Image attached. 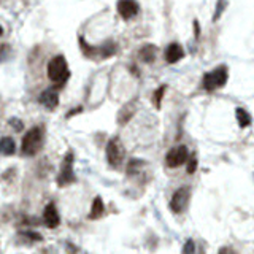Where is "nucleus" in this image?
I'll return each instance as SVG.
<instances>
[{"mask_svg": "<svg viewBox=\"0 0 254 254\" xmlns=\"http://www.w3.org/2000/svg\"><path fill=\"white\" fill-rule=\"evenodd\" d=\"M103 211H105V205L102 197H96L94 202H92V208L89 211V219H99L103 215Z\"/></svg>", "mask_w": 254, "mask_h": 254, "instance_id": "obj_14", "label": "nucleus"}, {"mask_svg": "<svg viewBox=\"0 0 254 254\" xmlns=\"http://www.w3.org/2000/svg\"><path fill=\"white\" fill-rule=\"evenodd\" d=\"M183 254H196V243L194 240H186L183 246Z\"/></svg>", "mask_w": 254, "mask_h": 254, "instance_id": "obj_20", "label": "nucleus"}, {"mask_svg": "<svg viewBox=\"0 0 254 254\" xmlns=\"http://www.w3.org/2000/svg\"><path fill=\"white\" fill-rule=\"evenodd\" d=\"M43 223L50 227V229H56L61 223V218H59V211L56 208L54 203H48L45 206L43 211Z\"/></svg>", "mask_w": 254, "mask_h": 254, "instance_id": "obj_10", "label": "nucleus"}, {"mask_svg": "<svg viewBox=\"0 0 254 254\" xmlns=\"http://www.w3.org/2000/svg\"><path fill=\"white\" fill-rule=\"evenodd\" d=\"M189 197H191L189 188H179L172 196V200H170V208H172V211H175V213L184 211L186 206H188V203H189Z\"/></svg>", "mask_w": 254, "mask_h": 254, "instance_id": "obj_7", "label": "nucleus"}, {"mask_svg": "<svg viewBox=\"0 0 254 254\" xmlns=\"http://www.w3.org/2000/svg\"><path fill=\"white\" fill-rule=\"evenodd\" d=\"M43 129L42 127H32L30 130H27V133L23 138V145H21V151L24 156H35L37 152L42 150L43 146Z\"/></svg>", "mask_w": 254, "mask_h": 254, "instance_id": "obj_2", "label": "nucleus"}, {"mask_svg": "<svg viewBox=\"0 0 254 254\" xmlns=\"http://www.w3.org/2000/svg\"><path fill=\"white\" fill-rule=\"evenodd\" d=\"M196 169H197V159L192 157L189 160V164H188V173H194V172H196Z\"/></svg>", "mask_w": 254, "mask_h": 254, "instance_id": "obj_23", "label": "nucleus"}, {"mask_svg": "<svg viewBox=\"0 0 254 254\" xmlns=\"http://www.w3.org/2000/svg\"><path fill=\"white\" fill-rule=\"evenodd\" d=\"M76 181L75 172H73V152H67V156L62 160L61 172L57 175V184L61 186H69Z\"/></svg>", "mask_w": 254, "mask_h": 254, "instance_id": "obj_5", "label": "nucleus"}, {"mask_svg": "<svg viewBox=\"0 0 254 254\" xmlns=\"http://www.w3.org/2000/svg\"><path fill=\"white\" fill-rule=\"evenodd\" d=\"M8 124L11 126V129H15L16 132H21L23 127H24L23 121H21V119H18V118H11V119H8Z\"/></svg>", "mask_w": 254, "mask_h": 254, "instance_id": "obj_21", "label": "nucleus"}, {"mask_svg": "<svg viewBox=\"0 0 254 254\" xmlns=\"http://www.w3.org/2000/svg\"><path fill=\"white\" fill-rule=\"evenodd\" d=\"M46 73H48V78L51 83H54L56 86H62L67 83V79L70 76V70L69 65H67V61L64 56H56L52 57L48 62V69H46Z\"/></svg>", "mask_w": 254, "mask_h": 254, "instance_id": "obj_1", "label": "nucleus"}, {"mask_svg": "<svg viewBox=\"0 0 254 254\" xmlns=\"http://www.w3.org/2000/svg\"><path fill=\"white\" fill-rule=\"evenodd\" d=\"M124 156H126V150L121 143V140L118 137L111 138L108 145H106V160H108V164L113 167L121 165V162L124 160Z\"/></svg>", "mask_w": 254, "mask_h": 254, "instance_id": "obj_4", "label": "nucleus"}, {"mask_svg": "<svg viewBox=\"0 0 254 254\" xmlns=\"http://www.w3.org/2000/svg\"><path fill=\"white\" fill-rule=\"evenodd\" d=\"M226 5H227L226 2H221V3H218V5H216V15L213 16V21H218V18L221 16V11H223V8H224Z\"/></svg>", "mask_w": 254, "mask_h": 254, "instance_id": "obj_22", "label": "nucleus"}, {"mask_svg": "<svg viewBox=\"0 0 254 254\" xmlns=\"http://www.w3.org/2000/svg\"><path fill=\"white\" fill-rule=\"evenodd\" d=\"M18 237L27 240V243H35V242H42L43 240V237L40 235L38 232H33V230H21Z\"/></svg>", "mask_w": 254, "mask_h": 254, "instance_id": "obj_15", "label": "nucleus"}, {"mask_svg": "<svg viewBox=\"0 0 254 254\" xmlns=\"http://www.w3.org/2000/svg\"><path fill=\"white\" fill-rule=\"evenodd\" d=\"M183 56H184L183 48L178 43H172V45L167 46V50H165V61L169 62V64L178 62Z\"/></svg>", "mask_w": 254, "mask_h": 254, "instance_id": "obj_11", "label": "nucleus"}, {"mask_svg": "<svg viewBox=\"0 0 254 254\" xmlns=\"http://www.w3.org/2000/svg\"><path fill=\"white\" fill-rule=\"evenodd\" d=\"M218 254H235V253H233L230 248H221V250H219V253Z\"/></svg>", "mask_w": 254, "mask_h": 254, "instance_id": "obj_24", "label": "nucleus"}, {"mask_svg": "<svg viewBox=\"0 0 254 254\" xmlns=\"http://www.w3.org/2000/svg\"><path fill=\"white\" fill-rule=\"evenodd\" d=\"M133 110H135V105H132V106H130V103L126 105L124 108H123L121 111H119V115H118V121H119V124H126L127 121H129V119L132 118Z\"/></svg>", "mask_w": 254, "mask_h": 254, "instance_id": "obj_16", "label": "nucleus"}, {"mask_svg": "<svg viewBox=\"0 0 254 254\" xmlns=\"http://www.w3.org/2000/svg\"><path fill=\"white\" fill-rule=\"evenodd\" d=\"M2 33H3V29H2V25H0V35H2Z\"/></svg>", "mask_w": 254, "mask_h": 254, "instance_id": "obj_25", "label": "nucleus"}, {"mask_svg": "<svg viewBox=\"0 0 254 254\" xmlns=\"http://www.w3.org/2000/svg\"><path fill=\"white\" fill-rule=\"evenodd\" d=\"M188 159H189L188 148H186L184 145H179V146H175V148H172L169 152H167L165 164H167V167H170V169H177V167L183 165Z\"/></svg>", "mask_w": 254, "mask_h": 254, "instance_id": "obj_6", "label": "nucleus"}, {"mask_svg": "<svg viewBox=\"0 0 254 254\" xmlns=\"http://www.w3.org/2000/svg\"><path fill=\"white\" fill-rule=\"evenodd\" d=\"M16 151V145H15V140L11 137H3L0 138V152L5 156H11L15 154Z\"/></svg>", "mask_w": 254, "mask_h": 254, "instance_id": "obj_13", "label": "nucleus"}, {"mask_svg": "<svg viewBox=\"0 0 254 254\" xmlns=\"http://www.w3.org/2000/svg\"><path fill=\"white\" fill-rule=\"evenodd\" d=\"M237 121L240 124V127H248L251 124V116H250V113L243 110V108H237Z\"/></svg>", "mask_w": 254, "mask_h": 254, "instance_id": "obj_17", "label": "nucleus"}, {"mask_svg": "<svg viewBox=\"0 0 254 254\" xmlns=\"http://www.w3.org/2000/svg\"><path fill=\"white\" fill-rule=\"evenodd\" d=\"M227 69L226 67H218L210 73H205L203 75V88L206 91H215L218 88H221L227 83Z\"/></svg>", "mask_w": 254, "mask_h": 254, "instance_id": "obj_3", "label": "nucleus"}, {"mask_svg": "<svg viewBox=\"0 0 254 254\" xmlns=\"http://www.w3.org/2000/svg\"><path fill=\"white\" fill-rule=\"evenodd\" d=\"M156 51H157V48H156L154 45H145V46H142V48H140L138 57L142 59L143 62L151 64L156 59Z\"/></svg>", "mask_w": 254, "mask_h": 254, "instance_id": "obj_12", "label": "nucleus"}, {"mask_svg": "<svg viewBox=\"0 0 254 254\" xmlns=\"http://www.w3.org/2000/svg\"><path fill=\"white\" fill-rule=\"evenodd\" d=\"M38 102L42 103L46 110H56L59 105V94L56 89H46L38 97Z\"/></svg>", "mask_w": 254, "mask_h": 254, "instance_id": "obj_9", "label": "nucleus"}, {"mask_svg": "<svg viewBox=\"0 0 254 254\" xmlns=\"http://www.w3.org/2000/svg\"><path fill=\"white\" fill-rule=\"evenodd\" d=\"M143 165H145V162H142V160L133 159V160H130V162H129V167H127V173H129L130 177L137 175V173L143 169Z\"/></svg>", "mask_w": 254, "mask_h": 254, "instance_id": "obj_18", "label": "nucleus"}, {"mask_svg": "<svg viewBox=\"0 0 254 254\" xmlns=\"http://www.w3.org/2000/svg\"><path fill=\"white\" fill-rule=\"evenodd\" d=\"M138 11H140V6L137 2H133V0H121V2H118V13L124 19L135 18L138 15Z\"/></svg>", "mask_w": 254, "mask_h": 254, "instance_id": "obj_8", "label": "nucleus"}, {"mask_svg": "<svg viewBox=\"0 0 254 254\" xmlns=\"http://www.w3.org/2000/svg\"><path fill=\"white\" fill-rule=\"evenodd\" d=\"M165 89H167L165 86H160V88L154 92V97H152V102H154L156 108H160V102H162V96H164Z\"/></svg>", "mask_w": 254, "mask_h": 254, "instance_id": "obj_19", "label": "nucleus"}]
</instances>
